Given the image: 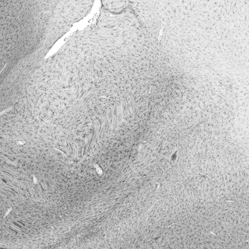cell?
<instances>
[{
    "instance_id": "1",
    "label": "cell",
    "mask_w": 249,
    "mask_h": 249,
    "mask_svg": "<svg viewBox=\"0 0 249 249\" xmlns=\"http://www.w3.org/2000/svg\"><path fill=\"white\" fill-rule=\"evenodd\" d=\"M93 5L92 0H0L1 89L20 92L53 45Z\"/></svg>"
}]
</instances>
